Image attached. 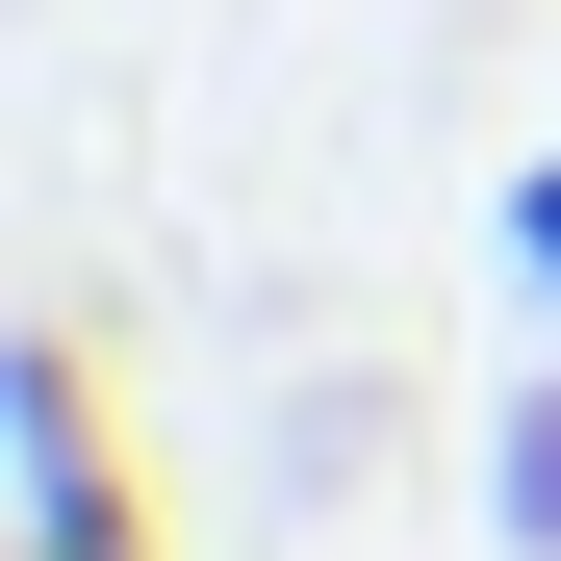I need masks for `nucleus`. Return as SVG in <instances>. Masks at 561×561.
<instances>
[{
    "instance_id": "f257e3e1",
    "label": "nucleus",
    "mask_w": 561,
    "mask_h": 561,
    "mask_svg": "<svg viewBox=\"0 0 561 561\" xmlns=\"http://www.w3.org/2000/svg\"><path fill=\"white\" fill-rule=\"evenodd\" d=\"M0 459H26V561H153L128 409H103V357H77V332H26V357H0Z\"/></svg>"
},
{
    "instance_id": "f03ea898",
    "label": "nucleus",
    "mask_w": 561,
    "mask_h": 561,
    "mask_svg": "<svg viewBox=\"0 0 561 561\" xmlns=\"http://www.w3.org/2000/svg\"><path fill=\"white\" fill-rule=\"evenodd\" d=\"M485 511H511V561H561V357H536L511 434H485Z\"/></svg>"
},
{
    "instance_id": "7ed1b4c3",
    "label": "nucleus",
    "mask_w": 561,
    "mask_h": 561,
    "mask_svg": "<svg viewBox=\"0 0 561 561\" xmlns=\"http://www.w3.org/2000/svg\"><path fill=\"white\" fill-rule=\"evenodd\" d=\"M485 255H511V307H536V357H561V153H511V230H485Z\"/></svg>"
}]
</instances>
